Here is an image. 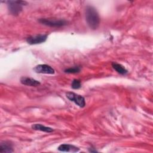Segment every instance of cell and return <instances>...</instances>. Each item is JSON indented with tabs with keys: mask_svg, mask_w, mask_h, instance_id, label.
Listing matches in <instances>:
<instances>
[{
	"mask_svg": "<svg viewBox=\"0 0 153 153\" xmlns=\"http://www.w3.org/2000/svg\"><path fill=\"white\" fill-rule=\"evenodd\" d=\"M85 19L88 26L93 30L97 29L99 26L100 18L96 9L92 6H87L85 8Z\"/></svg>",
	"mask_w": 153,
	"mask_h": 153,
	"instance_id": "1",
	"label": "cell"
},
{
	"mask_svg": "<svg viewBox=\"0 0 153 153\" xmlns=\"http://www.w3.org/2000/svg\"><path fill=\"white\" fill-rule=\"evenodd\" d=\"M6 2L10 13L14 16L18 15L22 10V6L27 4L22 1H8Z\"/></svg>",
	"mask_w": 153,
	"mask_h": 153,
	"instance_id": "2",
	"label": "cell"
},
{
	"mask_svg": "<svg viewBox=\"0 0 153 153\" xmlns=\"http://www.w3.org/2000/svg\"><path fill=\"white\" fill-rule=\"evenodd\" d=\"M66 97L71 101L74 102L76 105L81 108H83L85 105V99L81 95L74 93L73 92H68L66 94Z\"/></svg>",
	"mask_w": 153,
	"mask_h": 153,
	"instance_id": "3",
	"label": "cell"
},
{
	"mask_svg": "<svg viewBox=\"0 0 153 153\" xmlns=\"http://www.w3.org/2000/svg\"><path fill=\"white\" fill-rule=\"evenodd\" d=\"M39 22L42 25L51 27H60L67 24V22L64 20H55L51 19H40Z\"/></svg>",
	"mask_w": 153,
	"mask_h": 153,
	"instance_id": "4",
	"label": "cell"
},
{
	"mask_svg": "<svg viewBox=\"0 0 153 153\" xmlns=\"http://www.w3.org/2000/svg\"><path fill=\"white\" fill-rule=\"evenodd\" d=\"M47 38V35L45 34H39L36 35H33L28 37L26 39V41L28 44L30 45L38 44L44 42L46 41Z\"/></svg>",
	"mask_w": 153,
	"mask_h": 153,
	"instance_id": "5",
	"label": "cell"
},
{
	"mask_svg": "<svg viewBox=\"0 0 153 153\" xmlns=\"http://www.w3.org/2000/svg\"><path fill=\"white\" fill-rule=\"evenodd\" d=\"M34 71L39 74H54L55 71L54 69L50 66L48 65H36L33 68Z\"/></svg>",
	"mask_w": 153,
	"mask_h": 153,
	"instance_id": "6",
	"label": "cell"
},
{
	"mask_svg": "<svg viewBox=\"0 0 153 153\" xmlns=\"http://www.w3.org/2000/svg\"><path fill=\"white\" fill-rule=\"evenodd\" d=\"M20 81L22 84L28 85V86L36 87L40 84V82L38 81H37L33 78H32L30 77H27V76L21 77Z\"/></svg>",
	"mask_w": 153,
	"mask_h": 153,
	"instance_id": "7",
	"label": "cell"
},
{
	"mask_svg": "<svg viewBox=\"0 0 153 153\" xmlns=\"http://www.w3.org/2000/svg\"><path fill=\"white\" fill-rule=\"evenodd\" d=\"M57 149L60 151L71 152H76L79 150V149L78 147L69 144H62L58 147Z\"/></svg>",
	"mask_w": 153,
	"mask_h": 153,
	"instance_id": "8",
	"label": "cell"
},
{
	"mask_svg": "<svg viewBox=\"0 0 153 153\" xmlns=\"http://www.w3.org/2000/svg\"><path fill=\"white\" fill-rule=\"evenodd\" d=\"M13 152V146L11 143L7 141L1 142L0 145V152L4 153V152Z\"/></svg>",
	"mask_w": 153,
	"mask_h": 153,
	"instance_id": "9",
	"label": "cell"
},
{
	"mask_svg": "<svg viewBox=\"0 0 153 153\" xmlns=\"http://www.w3.org/2000/svg\"><path fill=\"white\" fill-rule=\"evenodd\" d=\"M32 128L35 130H39L41 131H44L46 133H50L53 131L52 128L45 127L41 124H34L32 126Z\"/></svg>",
	"mask_w": 153,
	"mask_h": 153,
	"instance_id": "10",
	"label": "cell"
},
{
	"mask_svg": "<svg viewBox=\"0 0 153 153\" xmlns=\"http://www.w3.org/2000/svg\"><path fill=\"white\" fill-rule=\"evenodd\" d=\"M112 66L118 73H119L121 75H125L127 73V69L121 64H119V63H117L115 62H113L112 63Z\"/></svg>",
	"mask_w": 153,
	"mask_h": 153,
	"instance_id": "11",
	"label": "cell"
},
{
	"mask_svg": "<svg viewBox=\"0 0 153 153\" xmlns=\"http://www.w3.org/2000/svg\"><path fill=\"white\" fill-rule=\"evenodd\" d=\"M79 71H80V68L78 66L70 68L65 70V72L68 74H75V73H78Z\"/></svg>",
	"mask_w": 153,
	"mask_h": 153,
	"instance_id": "12",
	"label": "cell"
},
{
	"mask_svg": "<svg viewBox=\"0 0 153 153\" xmlns=\"http://www.w3.org/2000/svg\"><path fill=\"white\" fill-rule=\"evenodd\" d=\"M71 87L74 89H78L81 87V81L79 79H74L71 84Z\"/></svg>",
	"mask_w": 153,
	"mask_h": 153,
	"instance_id": "13",
	"label": "cell"
}]
</instances>
